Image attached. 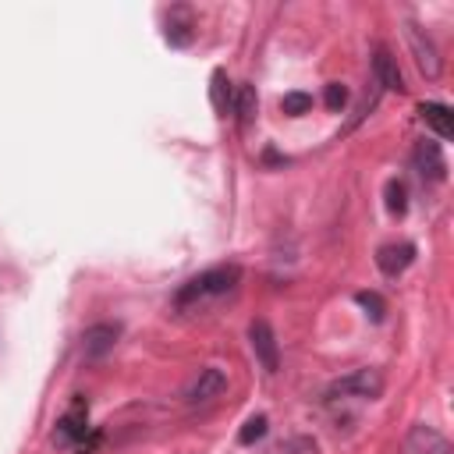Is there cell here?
Here are the masks:
<instances>
[{"instance_id": "1", "label": "cell", "mask_w": 454, "mask_h": 454, "mask_svg": "<svg viewBox=\"0 0 454 454\" xmlns=\"http://www.w3.org/2000/svg\"><path fill=\"white\" fill-rule=\"evenodd\" d=\"M241 280V266L227 262V266H213L199 277H192L181 291H177V305H192V301H202V298H220L227 291H234Z\"/></svg>"}, {"instance_id": "16", "label": "cell", "mask_w": 454, "mask_h": 454, "mask_svg": "<svg viewBox=\"0 0 454 454\" xmlns=\"http://www.w3.org/2000/svg\"><path fill=\"white\" fill-rule=\"evenodd\" d=\"M266 429H270V419H266V415H252V419H245V426L238 429V443L252 447L255 440H262V436H266Z\"/></svg>"}, {"instance_id": "3", "label": "cell", "mask_w": 454, "mask_h": 454, "mask_svg": "<svg viewBox=\"0 0 454 454\" xmlns=\"http://www.w3.org/2000/svg\"><path fill=\"white\" fill-rule=\"evenodd\" d=\"M248 344H252V355L255 362L262 365V372H277L280 369V344H277V333L266 319H252L248 323Z\"/></svg>"}, {"instance_id": "15", "label": "cell", "mask_w": 454, "mask_h": 454, "mask_svg": "<svg viewBox=\"0 0 454 454\" xmlns=\"http://www.w3.org/2000/svg\"><path fill=\"white\" fill-rule=\"evenodd\" d=\"M387 209H390L394 216H404V213H408V188H404L401 177H390V181H387Z\"/></svg>"}, {"instance_id": "5", "label": "cell", "mask_w": 454, "mask_h": 454, "mask_svg": "<svg viewBox=\"0 0 454 454\" xmlns=\"http://www.w3.org/2000/svg\"><path fill=\"white\" fill-rule=\"evenodd\" d=\"M404 35H408V46H411V53H415L419 71H422L426 78H440V53H436V43H433L415 21L404 25Z\"/></svg>"}, {"instance_id": "8", "label": "cell", "mask_w": 454, "mask_h": 454, "mask_svg": "<svg viewBox=\"0 0 454 454\" xmlns=\"http://www.w3.org/2000/svg\"><path fill=\"white\" fill-rule=\"evenodd\" d=\"M411 262H415L411 241H390V245H380V252H376V266L383 277H401Z\"/></svg>"}, {"instance_id": "19", "label": "cell", "mask_w": 454, "mask_h": 454, "mask_svg": "<svg viewBox=\"0 0 454 454\" xmlns=\"http://www.w3.org/2000/svg\"><path fill=\"white\" fill-rule=\"evenodd\" d=\"M280 110H284L287 117H301V114L312 110V96H309V92H287V96L280 99Z\"/></svg>"}, {"instance_id": "4", "label": "cell", "mask_w": 454, "mask_h": 454, "mask_svg": "<svg viewBox=\"0 0 454 454\" xmlns=\"http://www.w3.org/2000/svg\"><path fill=\"white\" fill-rule=\"evenodd\" d=\"M85 433H89V404H85V401H74V408L57 419V426H53V443H57V447H74V443L85 440Z\"/></svg>"}, {"instance_id": "12", "label": "cell", "mask_w": 454, "mask_h": 454, "mask_svg": "<svg viewBox=\"0 0 454 454\" xmlns=\"http://www.w3.org/2000/svg\"><path fill=\"white\" fill-rule=\"evenodd\" d=\"M195 35V21H192V11L188 7H174L167 14V43L170 46H188Z\"/></svg>"}, {"instance_id": "14", "label": "cell", "mask_w": 454, "mask_h": 454, "mask_svg": "<svg viewBox=\"0 0 454 454\" xmlns=\"http://www.w3.org/2000/svg\"><path fill=\"white\" fill-rule=\"evenodd\" d=\"M231 110L238 114V121L241 124H248L252 117H255V110H259V99H255V85H238L234 92H231Z\"/></svg>"}, {"instance_id": "7", "label": "cell", "mask_w": 454, "mask_h": 454, "mask_svg": "<svg viewBox=\"0 0 454 454\" xmlns=\"http://www.w3.org/2000/svg\"><path fill=\"white\" fill-rule=\"evenodd\" d=\"M401 454H450V443L440 429L433 426H411L408 436H404V447Z\"/></svg>"}, {"instance_id": "17", "label": "cell", "mask_w": 454, "mask_h": 454, "mask_svg": "<svg viewBox=\"0 0 454 454\" xmlns=\"http://www.w3.org/2000/svg\"><path fill=\"white\" fill-rule=\"evenodd\" d=\"M273 454H319V443L312 436H287L280 447H273Z\"/></svg>"}, {"instance_id": "9", "label": "cell", "mask_w": 454, "mask_h": 454, "mask_svg": "<svg viewBox=\"0 0 454 454\" xmlns=\"http://www.w3.org/2000/svg\"><path fill=\"white\" fill-rule=\"evenodd\" d=\"M227 390V376L216 369V365H209V369H202L192 383H188V390H184V401L188 404H206V401H213V397H220Z\"/></svg>"}, {"instance_id": "13", "label": "cell", "mask_w": 454, "mask_h": 454, "mask_svg": "<svg viewBox=\"0 0 454 454\" xmlns=\"http://www.w3.org/2000/svg\"><path fill=\"white\" fill-rule=\"evenodd\" d=\"M419 114H422V121H426L440 138H450V135H454V114H450V106H443V103H422Z\"/></svg>"}, {"instance_id": "20", "label": "cell", "mask_w": 454, "mask_h": 454, "mask_svg": "<svg viewBox=\"0 0 454 454\" xmlns=\"http://www.w3.org/2000/svg\"><path fill=\"white\" fill-rule=\"evenodd\" d=\"M355 301L369 312V319H372V323H380V319L387 316V305H383V298H380L376 291H358V294H355Z\"/></svg>"}, {"instance_id": "6", "label": "cell", "mask_w": 454, "mask_h": 454, "mask_svg": "<svg viewBox=\"0 0 454 454\" xmlns=\"http://www.w3.org/2000/svg\"><path fill=\"white\" fill-rule=\"evenodd\" d=\"M411 163H415V170H419L422 181H443V177H447V160H443L440 142L422 138V142L415 145V153H411Z\"/></svg>"}, {"instance_id": "2", "label": "cell", "mask_w": 454, "mask_h": 454, "mask_svg": "<svg viewBox=\"0 0 454 454\" xmlns=\"http://www.w3.org/2000/svg\"><path fill=\"white\" fill-rule=\"evenodd\" d=\"M383 394V372L380 369H355L340 380H333L326 387V401H337V397H362V401H376Z\"/></svg>"}, {"instance_id": "21", "label": "cell", "mask_w": 454, "mask_h": 454, "mask_svg": "<svg viewBox=\"0 0 454 454\" xmlns=\"http://www.w3.org/2000/svg\"><path fill=\"white\" fill-rule=\"evenodd\" d=\"M323 99H326L330 110H344V103H348V89H344L340 82H330L326 92H323Z\"/></svg>"}, {"instance_id": "18", "label": "cell", "mask_w": 454, "mask_h": 454, "mask_svg": "<svg viewBox=\"0 0 454 454\" xmlns=\"http://www.w3.org/2000/svg\"><path fill=\"white\" fill-rule=\"evenodd\" d=\"M231 82H227V74L223 71H213V89H209V99H213V106L223 114L227 106H231V89H227Z\"/></svg>"}, {"instance_id": "10", "label": "cell", "mask_w": 454, "mask_h": 454, "mask_svg": "<svg viewBox=\"0 0 454 454\" xmlns=\"http://www.w3.org/2000/svg\"><path fill=\"white\" fill-rule=\"evenodd\" d=\"M117 337H121V326H117V323H92V326L82 333V355H85V358H103V355L114 351Z\"/></svg>"}, {"instance_id": "11", "label": "cell", "mask_w": 454, "mask_h": 454, "mask_svg": "<svg viewBox=\"0 0 454 454\" xmlns=\"http://www.w3.org/2000/svg\"><path fill=\"white\" fill-rule=\"evenodd\" d=\"M372 71H376V85H383V89H390V92H404V74H401L394 53H390L387 46H376Z\"/></svg>"}]
</instances>
